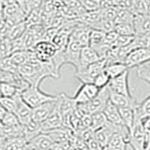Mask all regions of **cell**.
I'll list each match as a JSON object with an SVG mask.
<instances>
[{"label":"cell","instance_id":"46","mask_svg":"<svg viewBox=\"0 0 150 150\" xmlns=\"http://www.w3.org/2000/svg\"><path fill=\"white\" fill-rule=\"evenodd\" d=\"M149 35H150V34H149Z\"/></svg>","mask_w":150,"mask_h":150},{"label":"cell","instance_id":"35","mask_svg":"<svg viewBox=\"0 0 150 150\" xmlns=\"http://www.w3.org/2000/svg\"><path fill=\"white\" fill-rule=\"evenodd\" d=\"M110 78L109 76L103 71L101 72L100 74H98V76L94 79V82L93 83L95 84V86L98 88V89H102L106 86H108V84H109V82H110Z\"/></svg>","mask_w":150,"mask_h":150},{"label":"cell","instance_id":"16","mask_svg":"<svg viewBox=\"0 0 150 150\" xmlns=\"http://www.w3.org/2000/svg\"><path fill=\"white\" fill-rule=\"evenodd\" d=\"M129 134L123 132H116L112 136L108 145L105 148L109 150H126L129 144Z\"/></svg>","mask_w":150,"mask_h":150},{"label":"cell","instance_id":"43","mask_svg":"<svg viewBox=\"0 0 150 150\" xmlns=\"http://www.w3.org/2000/svg\"><path fill=\"white\" fill-rule=\"evenodd\" d=\"M144 150H150V144L146 145V147H145V149H144Z\"/></svg>","mask_w":150,"mask_h":150},{"label":"cell","instance_id":"22","mask_svg":"<svg viewBox=\"0 0 150 150\" xmlns=\"http://www.w3.org/2000/svg\"><path fill=\"white\" fill-rule=\"evenodd\" d=\"M32 54H33L32 51H26V50L19 51L9 55V58H11L12 62L15 64V66H17L19 68L20 66L27 63L28 61L30 60Z\"/></svg>","mask_w":150,"mask_h":150},{"label":"cell","instance_id":"25","mask_svg":"<svg viewBox=\"0 0 150 150\" xmlns=\"http://www.w3.org/2000/svg\"><path fill=\"white\" fill-rule=\"evenodd\" d=\"M0 92L2 98H13L22 93L16 86L9 83H0Z\"/></svg>","mask_w":150,"mask_h":150},{"label":"cell","instance_id":"23","mask_svg":"<svg viewBox=\"0 0 150 150\" xmlns=\"http://www.w3.org/2000/svg\"><path fill=\"white\" fill-rule=\"evenodd\" d=\"M27 30V25L25 22H22L20 23H17L15 25H12L9 29L8 35H7V39L9 40H14L17 39H20L23 35L25 34V32Z\"/></svg>","mask_w":150,"mask_h":150},{"label":"cell","instance_id":"36","mask_svg":"<svg viewBox=\"0 0 150 150\" xmlns=\"http://www.w3.org/2000/svg\"><path fill=\"white\" fill-rule=\"evenodd\" d=\"M134 39V36H118L115 43L112 47H127L131 44Z\"/></svg>","mask_w":150,"mask_h":150},{"label":"cell","instance_id":"4","mask_svg":"<svg viewBox=\"0 0 150 150\" xmlns=\"http://www.w3.org/2000/svg\"><path fill=\"white\" fill-rule=\"evenodd\" d=\"M129 144L132 147L133 150H144L145 149V140L143 130L142 119L136 115L134 124L129 131Z\"/></svg>","mask_w":150,"mask_h":150},{"label":"cell","instance_id":"33","mask_svg":"<svg viewBox=\"0 0 150 150\" xmlns=\"http://www.w3.org/2000/svg\"><path fill=\"white\" fill-rule=\"evenodd\" d=\"M82 7L86 12H94L100 11V1L96 0H86V1H80Z\"/></svg>","mask_w":150,"mask_h":150},{"label":"cell","instance_id":"29","mask_svg":"<svg viewBox=\"0 0 150 150\" xmlns=\"http://www.w3.org/2000/svg\"><path fill=\"white\" fill-rule=\"evenodd\" d=\"M27 144H28L27 140L23 136H22V137L8 140L6 150H25V148L27 146Z\"/></svg>","mask_w":150,"mask_h":150},{"label":"cell","instance_id":"5","mask_svg":"<svg viewBox=\"0 0 150 150\" xmlns=\"http://www.w3.org/2000/svg\"><path fill=\"white\" fill-rule=\"evenodd\" d=\"M32 51L34 52L38 61L40 63L49 62L57 53V49L53 42L45 40H40Z\"/></svg>","mask_w":150,"mask_h":150},{"label":"cell","instance_id":"7","mask_svg":"<svg viewBox=\"0 0 150 150\" xmlns=\"http://www.w3.org/2000/svg\"><path fill=\"white\" fill-rule=\"evenodd\" d=\"M100 90L94 83H83L79 87L72 98L77 105L86 104L98 95Z\"/></svg>","mask_w":150,"mask_h":150},{"label":"cell","instance_id":"38","mask_svg":"<svg viewBox=\"0 0 150 150\" xmlns=\"http://www.w3.org/2000/svg\"><path fill=\"white\" fill-rule=\"evenodd\" d=\"M137 75H138V78H140L141 80H144V81H145L150 84V69L144 68V67L138 68Z\"/></svg>","mask_w":150,"mask_h":150},{"label":"cell","instance_id":"44","mask_svg":"<svg viewBox=\"0 0 150 150\" xmlns=\"http://www.w3.org/2000/svg\"><path fill=\"white\" fill-rule=\"evenodd\" d=\"M2 98V95H1V92H0V100Z\"/></svg>","mask_w":150,"mask_h":150},{"label":"cell","instance_id":"18","mask_svg":"<svg viewBox=\"0 0 150 150\" xmlns=\"http://www.w3.org/2000/svg\"><path fill=\"white\" fill-rule=\"evenodd\" d=\"M102 112H103V114L105 115L107 121L110 122L111 124L115 125L117 127H125L121 119L119 109L112 104L111 101L107 103V105L105 106V108L103 109Z\"/></svg>","mask_w":150,"mask_h":150},{"label":"cell","instance_id":"42","mask_svg":"<svg viewBox=\"0 0 150 150\" xmlns=\"http://www.w3.org/2000/svg\"><path fill=\"white\" fill-rule=\"evenodd\" d=\"M69 150H83V149L79 148V147H77V146H75V145H71V147H70Z\"/></svg>","mask_w":150,"mask_h":150},{"label":"cell","instance_id":"27","mask_svg":"<svg viewBox=\"0 0 150 150\" xmlns=\"http://www.w3.org/2000/svg\"><path fill=\"white\" fill-rule=\"evenodd\" d=\"M20 94H18V95H16L13 98H2L1 100H0V104L2 105L5 111L8 112L15 114V112L17 110V106H18V96L20 95Z\"/></svg>","mask_w":150,"mask_h":150},{"label":"cell","instance_id":"31","mask_svg":"<svg viewBox=\"0 0 150 150\" xmlns=\"http://www.w3.org/2000/svg\"><path fill=\"white\" fill-rule=\"evenodd\" d=\"M134 14L125 9H118L115 23H133Z\"/></svg>","mask_w":150,"mask_h":150},{"label":"cell","instance_id":"21","mask_svg":"<svg viewBox=\"0 0 150 150\" xmlns=\"http://www.w3.org/2000/svg\"><path fill=\"white\" fill-rule=\"evenodd\" d=\"M135 109L136 108L131 107H126L119 109L122 122H123L124 126L129 131H130L135 121Z\"/></svg>","mask_w":150,"mask_h":150},{"label":"cell","instance_id":"6","mask_svg":"<svg viewBox=\"0 0 150 150\" xmlns=\"http://www.w3.org/2000/svg\"><path fill=\"white\" fill-rule=\"evenodd\" d=\"M150 62V50L145 48H138L132 50L127 56L125 64L129 69L132 68H141L144 64Z\"/></svg>","mask_w":150,"mask_h":150},{"label":"cell","instance_id":"30","mask_svg":"<svg viewBox=\"0 0 150 150\" xmlns=\"http://www.w3.org/2000/svg\"><path fill=\"white\" fill-rule=\"evenodd\" d=\"M115 23L114 21H110V20H106V19L100 18V20L92 27V29L100 30L104 33H109L115 30Z\"/></svg>","mask_w":150,"mask_h":150},{"label":"cell","instance_id":"40","mask_svg":"<svg viewBox=\"0 0 150 150\" xmlns=\"http://www.w3.org/2000/svg\"><path fill=\"white\" fill-rule=\"evenodd\" d=\"M8 143V139L5 137H0V150H6Z\"/></svg>","mask_w":150,"mask_h":150},{"label":"cell","instance_id":"45","mask_svg":"<svg viewBox=\"0 0 150 150\" xmlns=\"http://www.w3.org/2000/svg\"><path fill=\"white\" fill-rule=\"evenodd\" d=\"M1 39H2V38H0V40H1Z\"/></svg>","mask_w":150,"mask_h":150},{"label":"cell","instance_id":"1","mask_svg":"<svg viewBox=\"0 0 150 150\" xmlns=\"http://www.w3.org/2000/svg\"><path fill=\"white\" fill-rule=\"evenodd\" d=\"M21 98L31 109H34L45 102L55 100L57 96L45 93L40 89V86H29L21 93Z\"/></svg>","mask_w":150,"mask_h":150},{"label":"cell","instance_id":"3","mask_svg":"<svg viewBox=\"0 0 150 150\" xmlns=\"http://www.w3.org/2000/svg\"><path fill=\"white\" fill-rule=\"evenodd\" d=\"M1 4L4 19L11 26L25 21L26 17L21 11L18 1H2Z\"/></svg>","mask_w":150,"mask_h":150},{"label":"cell","instance_id":"32","mask_svg":"<svg viewBox=\"0 0 150 150\" xmlns=\"http://www.w3.org/2000/svg\"><path fill=\"white\" fill-rule=\"evenodd\" d=\"M1 122L4 127L6 128H11V127H17V126H20V122H19L17 116L15 114H12V112H6L2 119Z\"/></svg>","mask_w":150,"mask_h":150},{"label":"cell","instance_id":"28","mask_svg":"<svg viewBox=\"0 0 150 150\" xmlns=\"http://www.w3.org/2000/svg\"><path fill=\"white\" fill-rule=\"evenodd\" d=\"M114 31L118 36H135L133 23H115Z\"/></svg>","mask_w":150,"mask_h":150},{"label":"cell","instance_id":"20","mask_svg":"<svg viewBox=\"0 0 150 150\" xmlns=\"http://www.w3.org/2000/svg\"><path fill=\"white\" fill-rule=\"evenodd\" d=\"M126 71H129V68L127 67L125 63H112L108 64L105 68L104 72L109 76L110 79H114L125 73Z\"/></svg>","mask_w":150,"mask_h":150},{"label":"cell","instance_id":"24","mask_svg":"<svg viewBox=\"0 0 150 150\" xmlns=\"http://www.w3.org/2000/svg\"><path fill=\"white\" fill-rule=\"evenodd\" d=\"M107 119L105 115L103 114V112H95V114L91 115V127L90 129L95 132V131L100 129L103 128L106 123H107Z\"/></svg>","mask_w":150,"mask_h":150},{"label":"cell","instance_id":"2","mask_svg":"<svg viewBox=\"0 0 150 150\" xmlns=\"http://www.w3.org/2000/svg\"><path fill=\"white\" fill-rule=\"evenodd\" d=\"M107 66L106 59H100L98 62L94 63L88 67L76 70L75 72V77H76L80 82L83 83H93L94 79H95L98 74H100L105 70Z\"/></svg>","mask_w":150,"mask_h":150},{"label":"cell","instance_id":"34","mask_svg":"<svg viewBox=\"0 0 150 150\" xmlns=\"http://www.w3.org/2000/svg\"><path fill=\"white\" fill-rule=\"evenodd\" d=\"M117 12H118V8L115 7L103 8V9H100V18L115 22V18L117 16Z\"/></svg>","mask_w":150,"mask_h":150},{"label":"cell","instance_id":"12","mask_svg":"<svg viewBox=\"0 0 150 150\" xmlns=\"http://www.w3.org/2000/svg\"><path fill=\"white\" fill-rule=\"evenodd\" d=\"M100 59L101 58L97 54V52L92 49L90 46L83 47L81 51V54H80V66L76 70L86 68Z\"/></svg>","mask_w":150,"mask_h":150},{"label":"cell","instance_id":"41","mask_svg":"<svg viewBox=\"0 0 150 150\" xmlns=\"http://www.w3.org/2000/svg\"><path fill=\"white\" fill-rule=\"evenodd\" d=\"M6 112H7L5 111V109L2 107V105L0 104V120H1V119H2V117H3L5 115H6Z\"/></svg>","mask_w":150,"mask_h":150},{"label":"cell","instance_id":"17","mask_svg":"<svg viewBox=\"0 0 150 150\" xmlns=\"http://www.w3.org/2000/svg\"><path fill=\"white\" fill-rule=\"evenodd\" d=\"M49 136V138L52 140V142L54 144H61L66 141H69L73 135V131L69 129L61 127L58 129H54L45 132Z\"/></svg>","mask_w":150,"mask_h":150},{"label":"cell","instance_id":"14","mask_svg":"<svg viewBox=\"0 0 150 150\" xmlns=\"http://www.w3.org/2000/svg\"><path fill=\"white\" fill-rule=\"evenodd\" d=\"M15 115L22 126L27 124L28 122L33 119L32 109L22 100L21 94L18 96V106H17V110L15 112Z\"/></svg>","mask_w":150,"mask_h":150},{"label":"cell","instance_id":"37","mask_svg":"<svg viewBox=\"0 0 150 150\" xmlns=\"http://www.w3.org/2000/svg\"><path fill=\"white\" fill-rule=\"evenodd\" d=\"M142 125L145 140V147H146V145L150 144V117L142 119Z\"/></svg>","mask_w":150,"mask_h":150},{"label":"cell","instance_id":"9","mask_svg":"<svg viewBox=\"0 0 150 150\" xmlns=\"http://www.w3.org/2000/svg\"><path fill=\"white\" fill-rule=\"evenodd\" d=\"M82 49L83 47L81 45L69 38V43L64 51L65 65L69 64L73 66L75 69H77L80 66V54Z\"/></svg>","mask_w":150,"mask_h":150},{"label":"cell","instance_id":"39","mask_svg":"<svg viewBox=\"0 0 150 150\" xmlns=\"http://www.w3.org/2000/svg\"><path fill=\"white\" fill-rule=\"evenodd\" d=\"M117 38H118V35H117L115 31L106 33V34H105V39H104V43H105V45L109 46V47H112V45L115 43Z\"/></svg>","mask_w":150,"mask_h":150},{"label":"cell","instance_id":"19","mask_svg":"<svg viewBox=\"0 0 150 150\" xmlns=\"http://www.w3.org/2000/svg\"><path fill=\"white\" fill-rule=\"evenodd\" d=\"M54 144L52 142L49 136L45 132H41L30 142H28V145L33 150H50Z\"/></svg>","mask_w":150,"mask_h":150},{"label":"cell","instance_id":"26","mask_svg":"<svg viewBox=\"0 0 150 150\" xmlns=\"http://www.w3.org/2000/svg\"><path fill=\"white\" fill-rule=\"evenodd\" d=\"M135 114L141 119L150 117V95L145 98L143 102L139 103L138 107L135 109Z\"/></svg>","mask_w":150,"mask_h":150},{"label":"cell","instance_id":"15","mask_svg":"<svg viewBox=\"0 0 150 150\" xmlns=\"http://www.w3.org/2000/svg\"><path fill=\"white\" fill-rule=\"evenodd\" d=\"M133 26L135 36H144L150 34V16L134 15Z\"/></svg>","mask_w":150,"mask_h":150},{"label":"cell","instance_id":"13","mask_svg":"<svg viewBox=\"0 0 150 150\" xmlns=\"http://www.w3.org/2000/svg\"><path fill=\"white\" fill-rule=\"evenodd\" d=\"M110 101L116 106L118 109L126 107H131V108H137L139 103L136 101L135 98L126 97L124 95H120L115 92H112L110 90Z\"/></svg>","mask_w":150,"mask_h":150},{"label":"cell","instance_id":"8","mask_svg":"<svg viewBox=\"0 0 150 150\" xmlns=\"http://www.w3.org/2000/svg\"><path fill=\"white\" fill-rule=\"evenodd\" d=\"M63 127V120H62V114H61V100L60 96H57V102L54 107V111L48 116L44 122L41 123V129L42 132H46L54 129H58Z\"/></svg>","mask_w":150,"mask_h":150},{"label":"cell","instance_id":"10","mask_svg":"<svg viewBox=\"0 0 150 150\" xmlns=\"http://www.w3.org/2000/svg\"><path fill=\"white\" fill-rule=\"evenodd\" d=\"M108 87L112 92L124 95L129 98H132L129 84V71H126L116 78L111 79L109 84H108Z\"/></svg>","mask_w":150,"mask_h":150},{"label":"cell","instance_id":"11","mask_svg":"<svg viewBox=\"0 0 150 150\" xmlns=\"http://www.w3.org/2000/svg\"><path fill=\"white\" fill-rule=\"evenodd\" d=\"M57 102V98L54 100H51L48 102H45L43 104L38 106L34 109H32V118L38 123H42L44 122L48 116L52 114V112L54 111V107Z\"/></svg>","mask_w":150,"mask_h":150}]
</instances>
